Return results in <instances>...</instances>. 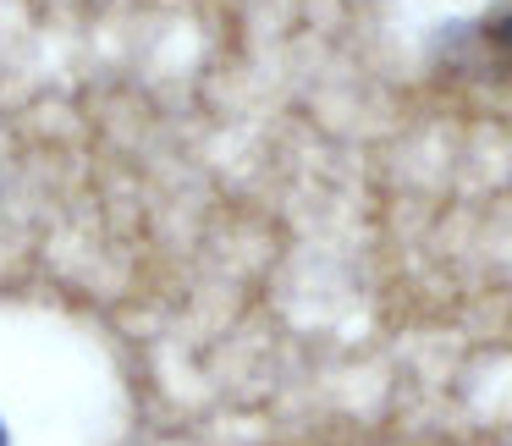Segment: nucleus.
Segmentation results:
<instances>
[{
	"label": "nucleus",
	"instance_id": "obj_2",
	"mask_svg": "<svg viewBox=\"0 0 512 446\" xmlns=\"http://www.w3.org/2000/svg\"><path fill=\"white\" fill-rule=\"evenodd\" d=\"M0 446H6V424H0Z\"/></svg>",
	"mask_w": 512,
	"mask_h": 446
},
{
	"label": "nucleus",
	"instance_id": "obj_1",
	"mask_svg": "<svg viewBox=\"0 0 512 446\" xmlns=\"http://www.w3.org/2000/svg\"><path fill=\"white\" fill-rule=\"evenodd\" d=\"M485 39H490V50H501V56H512V12L490 17V23H485Z\"/></svg>",
	"mask_w": 512,
	"mask_h": 446
}]
</instances>
